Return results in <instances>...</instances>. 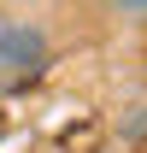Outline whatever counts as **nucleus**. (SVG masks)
<instances>
[{"label": "nucleus", "mask_w": 147, "mask_h": 153, "mask_svg": "<svg viewBox=\"0 0 147 153\" xmlns=\"http://www.w3.org/2000/svg\"><path fill=\"white\" fill-rule=\"evenodd\" d=\"M0 30H6V12H0Z\"/></svg>", "instance_id": "20e7f679"}, {"label": "nucleus", "mask_w": 147, "mask_h": 153, "mask_svg": "<svg viewBox=\"0 0 147 153\" xmlns=\"http://www.w3.org/2000/svg\"><path fill=\"white\" fill-rule=\"evenodd\" d=\"M118 18H147V0H112Z\"/></svg>", "instance_id": "7ed1b4c3"}, {"label": "nucleus", "mask_w": 147, "mask_h": 153, "mask_svg": "<svg viewBox=\"0 0 147 153\" xmlns=\"http://www.w3.org/2000/svg\"><path fill=\"white\" fill-rule=\"evenodd\" d=\"M18 6H30V0H18Z\"/></svg>", "instance_id": "39448f33"}, {"label": "nucleus", "mask_w": 147, "mask_h": 153, "mask_svg": "<svg viewBox=\"0 0 147 153\" xmlns=\"http://www.w3.org/2000/svg\"><path fill=\"white\" fill-rule=\"evenodd\" d=\"M47 30L30 18H6L0 30V82H30V76L47 71Z\"/></svg>", "instance_id": "f257e3e1"}, {"label": "nucleus", "mask_w": 147, "mask_h": 153, "mask_svg": "<svg viewBox=\"0 0 147 153\" xmlns=\"http://www.w3.org/2000/svg\"><path fill=\"white\" fill-rule=\"evenodd\" d=\"M118 130H124V141H141L147 135V106H135V118H124Z\"/></svg>", "instance_id": "f03ea898"}]
</instances>
